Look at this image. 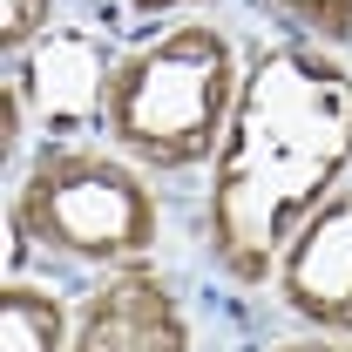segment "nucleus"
<instances>
[{
	"label": "nucleus",
	"instance_id": "1",
	"mask_svg": "<svg viewBox=\"0 0 352 352\" xmlns=\"http://www.w3.org/2000/svg\"><path fill=\"white\" fill-rule=\"evenodd\" d=\"M352 183V61L271 41L244 61L223 149L204 183V258L230 285H271L292 230Z\"/></svg>",
	"mask_w": 352,
	"mask_h": 352
},
{
	"label": "nucleus",
	"instance_id": "2",
	"mask_svg": "<svg viewBox=\"0 0 352 352\" xmlns=\"http://www.w3.org/2000/svg\"><path fill=\"white\" fill-rule=\"evenodd\" d=\"M244 88L237 41L217 21L190 14L116 54L102 95V135L156 176L210 170Z\"/></svg>",
	"mask_w": 352,
	"mask_h": 352
},
{
	"label": "nucleus",
	"instance_id": "3",
	"mask_svg": "<svg viewBox=\"0 0 352 352\" xmlns=\"http://www.w3.org/2000/svg\"><path fill=\"white\" fill-rule=\"evenodd\" d=\"M14 251H47L82 271H135L156 258L163 237V197L142 163L122 149H88V142H41L34 163L14 176L7 197Z\"/></svg>",
	"mask_w": 352,
	"mask_h": 352
},
{
	"label": "nucleus",
	"instance_id": "4",
	"mask_svg": "<svg viewBox=\"0 0 352 352\" xmlns=\"http://www.w3.org/2000/svg\"><path fill=\"white\" fill-rule=\"evenodd\" d=\"M271 285H278V305L305 332L352 339V183H339L292 230V244L278 251Z\"/></svg>",
	"mask_w": 352,
	"mask_h": 352
},
{
	"label": "nucleus",
	"instance_id": "5",
	"mask_svg": "<svg viewBox=\"0 0 352 352\" xmlns=\"http://www.w3.org/2000/svg\"><path fill=\"white\" fill-rule=\"evenodd\" d=\"M68 352H197L190 311L156 264L109 271L75 305V346Z\"/></svg>",
	"mask_w": 352,
	"mask_h": 352
},
{
	"label": "nucleus",
	"instance_id": "6",
	"mask_svg": "<svg viewBox=\"0 0 352 352\" xmlns=\"http://www.w3.org/2000/svg\"><path fill=\"white\" fill-rule=\"evenodd\" d=\"M122 47H102L88 28H47L21 61H7V75H21L34 129H47V142H68L75 129L102 122V95H109V68Z\"/></svg>",
	"mask_w": 352,
	"mask_h": 352
},
{
	"label": "nucleus",
	"instance_id": "7",
	"mask_svg": "<svg viewBox=\"0 0 352 352\" xmlns=\"http://www.w3.org/2000/svg\"><path fill=\"white\" fill-rule=\"evenodd\" d=\"M75 346V311L61 292L7 278L0 285V352H68Z\"/></svg>",
	"mask_w": 352,
	"mask_h": 352
},
{
	"label": "nucleus",
	"instance_id": "8",
	"mask_svg": "<svg viewBox=\"0 0 352 352\" xmlns=\"http://www.w3.org/2000/svg\"><path fill=\"white\" fill-rule=\"evenodd\" d=\"M285 28H298V41L311 47H332L346 54L352 47V0H264Z\"/></svg>",
	"mask_w": 352,
	"mask_h": 352
},
{
	"label": "nucleus",
	"instance_id": "9",
	"mask_svg": "<svg viewBox=\"0 0 352 352\" xmlns=\"http://www.w3.org/2000/svg\"><path fill=\"white\" fill-rule=\"evenodd\" d=\"M54 28V0H0V61H21Z\"/></svg>",
	"mask_w": 352,
	"mask_h": 352
},
{
	"label": "nucleus",
	"instance_id": "10",
	"mask_svg": "<svg viewBox=\"0 0 352 352\" xmlns=\"http://www.w3.org/2000/svg\"><path fill=\"white\" fill-rule=\"evenodd\" d=\"M210 7L217 0H129V14H142V21H170V14L190 21V14H210Z\"/></svg>",
	"mask_w": 352,
	"mask_h": 352
},
{
	"label": "nucleus",
	"instance_id": "11",
	"mask_svg": "<svg viewBox=\"0 0 352 352\" xmlns=\"http://www.w3.org/2000/svg\"><path fill=\"white\" fill-rule=\"evenodd\" d=\"M271 352H352V339H332V332H298V339H278Z\"/></svg>",
	"mask_w": 352,
	"mask_h": 352
}]
</instances>
